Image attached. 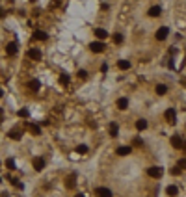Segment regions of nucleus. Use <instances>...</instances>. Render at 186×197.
Here are the masks:
<instances>
[{
    "label": "nucleus",
    "mask_w": 186,
    "mask_h": 197,
    "mask_svg": "<svg viewBox=\"0 0 186 197\" xmlns=\"http://www.w3.org/2000/svg\"><path fill=\"white\" fill-rule=\"evenodd\" d=\"M95 195H97V197H114L112 190H110V188H104V186H99L97 190H95Z\"/></svg>",
    "instance_id": "nucleus-1"
},
{
    "label": "nucleus",
    "mask_w": 186,
    "mask_h": 197,
    "mask_svg": "<svg viewBox=\"0 0 186 197\" xmlns=\"http://www.w3.org/2000/svg\"><path fill=\"white\" fill-rule=\"evenodd\" d=\"M168 36H169V28L168 26H162V28L156 30V41H164Z\"/></svg>",
    "instance_id": "nucleus-2"
},
{
    "label": "nucleus",
    "mask_w": 186,
    "mask_h": 197,
    "mask_svg": "<svg viewBox=\"0 0 186 197\" xmlns=\"http://www.w3.org/2000/svg\"><path fill=\"white\" fill-rule=\"evenodd\" d=\"M162 167H149V169H147V175H149V177H153V179H160L162 177Z\"/></svg>",
    "instance_id": "nucleus-3"
},
{
    "label": "nucleus",
    "mask_w": 186,
    "mask_h": 197,
    "mask_svg": "<svg viewBox=\"0 0 186 197\" xmlns=\"http://www.w3.org/2000/svg\"><path fill=\"white\" fill-rule=\"evenodd\" d=\"M89 48H91V52H97V54H99V52L104 50L106 47H104V43H102V41H93V43L89 45Z\"/></svg>",
    "instance_id": "nucleus-4"
},
{
    "label": "nucleus",
    "mask_w": 186,
    "mask_h": 197,
    "mask_svg": "<svg viewBox=\"0 0 186 197\" xmlns=\"http://www.w3.org/2000/svg\"><path fill=\"white\" fill-rule=\"evenodd\" d=\"M171 145H173L175 149H184V139L181 136H173L171 138Z\"/></svg>",
    "instance_id": "nucleus-5"
},
{
    "label": "nucleus",
    "mask_w": 186,
    "mask_h": 197,
    "mask_svg": "<svg viewBox=\"0 0 186 197\" xmlns=\"http://www.w3.org/2000/svg\"><path fill=\"white\" fill-rule=\"evenodd\" d=\"M32 164H34V169L36 171H43L45 169V160L43 158H34Z\"/></svg>",
    "instance_id": "nucleus-6"
},
{
    "label": "nucleus",
    "mask_w": 186,
    "mask_h": 197,
    "mask_svg": "<svg viewBox=\"0 0 186 197\" xmlns=\"http://www.w3.org/2000/svg\"><path fill=\"white\" fill-rule=\"evenodd\" d=\"M164 115H166V121H168V123L175 125V121H177V119H175V117H177L175 110H171V108H169V110H166V114H164Z\"/></svg>",
    "instance_id": "nucleus-7"
},
{
    "label": "nucleus",
    "mask_w": 186,
    "mask_h": 197,
    "mask_svg": "<svg viewBox=\"0 0 186 197\" xmlns=\"http://www.w3.org/2000/svg\"><path fill=\"white\" fill-rule=\"evenodd\" d=\"M119 154V156H127V154H130L132 152V147L130 145H123V147H117V151H115Z\"/></svg>",
    "instance_id": "nucleus-8"
},
{
    "label": "nucleus",
    "mask_w": 186,
    "mask_h": 197,
    "mask_svg": "<svg viewBox=\"0 0 186 197\" xmlns=\"http://www.w3.org/2000/svg\"><path fill=\"white\" fill-rule=\"evenodd\" d=\"M32 37L37 39V41H47V39H49V36H47L45 32H41V30H36V32L32 34Z\"/></svg>",
    "instance_id": "nucleus-9"
},
{
    "label": "nucleus",
    "mask_w": 186,
    "mask_h": 197,
    "mask_svg": "<svg viewBox=\"0 0 186 197\" xmlns=\"http://www.w3.org/2000/svg\"><path fill=\"white\" fill-rule=\"evenodd\" d=\"M28 58L30 60H41V50H37V48H30V50H28Z\"/></svg>",
    "instance_id": "nucleus-10"
},
{
    "label": "nucleus",
    "mask_w": 186,
    "mask_h": 197,
    "mask_svg": "<svg viewBox=\"0 0 186 197\" xmlns=\"http://www.w3.org/2000/svg\"><path fill=\"white\" fill-rule=\"evenodd\" d=\"M6 54H8V56H15L17 54V43H9L8 47H6Z\"/></svg>",
    "instance_id": "nucleus-11"
},
{
    "label": "nucleus",
    "mask_w": 186,
    "mask_h": 197,
    "mask_svg": "<svg viewBox=\"0 0 186 197\" xmlns=\"http://www.w3.org/2000/svg\"><path fill=\"white\" fill-rule=\"evenodd\" d=\"M117 108H119V110H127V108H128V99H125V97L117 99Z\"/></svg>",
    "instance_id": "nucleus-12"
},
{
    "label": "nucleus",
    "mask_w": 186,
    "mask_h": 197,
    "mask_svg": "<svg viewBox=\"0 0 186 197\" xmlns=\"http://www.w3.org/2000/svg\"><path fill=\"white\" fill-rule=\"evenodd\" d=\"M117 67L121 69V71H128V69H130V61L128 60H119L117 61Z\"/></svg>",
    "instance_id": "nucleus-13"
},
{
    "label": "nucleus",
    "mask_w": 186,
    "mask_h": 197,
    "mask_svg": "<svg viewBox=\"0 0 186 197\" xmlns=\"http://www.w3.org/2000/svg\"><path fill=\"white\" fill-rule=\"evenodd\" d=\"M160 11H162V9L158 8V6H153V8L147 11V15H149V17H160Z\"/></svg>",
    "instance_id": "nucleus-14"
},
{
    "label": "nucleus",
    "mask_w": 186,
    "mask_h": 197,
    "mask_svg": "<svg viewBox=\"0 0 186 197\" xmlns=\"http://www.w3.org/2000/svg\"><path fill=\"white\" fill-rule=\"evenodd\" d=\"M65 186H67L69 190H73L74 186H77V180H74V175H71V177H67V180H65Z\"/></svg>",
    "instance_id": "nucleus-15"
},
{
    "label": "nucleus",
    "mask_w": 186,
    "mask_h": 197,
    "mask_svg": "<svg viewBox=\"0 0 186 197\" xmlns=\"http://www.w3.org/2000/svg\"><path fill=\"white\" fill-rule=\"evenodd\" d=\"M166 193H168L169 197H175V195L179 193V188H177V186H168V188H166Z\"/></svg>",
    "instance_id": "nucleus-16"
},
{
    "label": "nucleus",
    "mask_w": 186,
    "mask_h": 197,
    "mask_svg": "<svg viewBox=\"0 0 186 197\" xmlns=\"http://www.w3.org/2000/svg\"><path fill=\"white\" fill-rule=\"evenodd\" d=\"M95 36H97L99 39H106L108 37V32L102 30V28H97V30H95Z\"/></svg>",
    "instance_id": "nucleus-17"
},
{
    "label": "nucleus",
    "mask_w": 186,
    "mask_h": 197,
    "mask_svg": "<svg viewBox=\"0 0 186 197\" xmlns=\"http://www.w3.org/2000/svg\"><path fill=\"white\" fill-rule=\"evenodd\" d=\"M136 128L138 130H145L147 128V121H145V119H138V121H136Z\"/></svg>",
    "instance_id": "nucleus-18"
},
{
    "label": "nucleus",
    "mask_w": 186,
    "mask_h": 197,
    "mask_svg": "<svg viewBox=\"0 0 186 197\" xmlns=\"http://www.w3.org/2000/svg\"><path fill=\"white\" fill-rule=\"evenodd\" d=\"M117 132H119V126H117V123H112V125H110V136H112V138H115V136H117Z\"/></svg>",
    "instance_id": "nucleus-19"
},
{
    "label": "nucleus",
    "mask_w": 186,
    "mask_h": 197,
    "mask_svg": "<svg viewBox=\"0 0 186 197\" xmlns=\"http://www.w3.org/2000/svg\"><path fill=\"white\" fill-rule=\"evenodd\" d=\"M28 130L32 132L34 136H39V134H41V128H39L37 125H28Z\"/></svg>",
    "instance_id": "nucleus-20"
},
{
    "label": "nucleus",
    "mask_w": 186,
    "mask_h": 197,
    "mask_svg": "<svg viewBox=\"0 0 186 197\" xmlns=\"http://www.w3.org/2000/svg\"><path fill=\"white\" fill-rule=\"evenodd\" d=\"M155 91H156V93H158V95H166V91H168V88H166V86H164V84H158V86L155 88Z\"/></svg>",
    "instance_id": "nucleus-21"
},
{
    "label": "nucleus",
    "mask_w": 186,
    "mask_h": 197,
    "mask_svg": "<svg viewBox=\"0 0 186 197\" xmlns=\"http://www.w3.org/2000/svg\"><path fill=\"white\" fill-rule=\"evenodd\" d=\"M39 86H41V84H39V80H36V78L28 82V88H30V89H34V91H36V89H39Z\"/></svg>",
    "instance_id": "nucleus-22"
},
{
    "label": "nucleus",
    "mask_w": 186,
    "mask_h": 197,
    "mask_svg": "<svg viewBox=\"0 0 186 197\" xmlns=\"http://www.w3.org/2000/svg\"><path fill=\"white\" fill-rule=\"evenodd\" d=\"M114 43L115 45H121L123 43V36H121V34H114Z\"/></svg>",
    "instance_id": "nucleus-23"
},
{
    "label": "nucleus",
    "mask_w": 186,
    "mask_h": 197,
    "mask_svg": "<svg viewBox=\"0 0 186 197\" xmlns=\"http://www.w3.org/2000/svg\"><path fill=\"white\" fill-rule=\"evenodd\" d=\"M6 166H8V169H15V160L8 158V160H6Z\"/></svg>",
    "instance_id": "nucleus-24"
},
{
    "label": "nucleus",
    "mask_w": 186,
    "mask_h": 197,
    "mask_svg": "<svg viewBox=\"0 0 186 197\" xmlns=\"http://www.w3.org/2000/svg\"><path fill=\"white\" fill-rule=\"evenodd\" d=\"M60 84H61V86H67V84H69V76L67 74H61L60 76Z\"/></svg>",
    "instance_id": "nucleus-25"
},
{
    "label": "nucleus",
    "mask_w": 186,
    "mask_h": 197,
    "mask_svg": "<svg viewBox=\"0 0 186 197\" xmlns=\"http://www.w3.org/2000/svg\"><path fill=\"white\" fill-rule=\"evenodd\" d=\"M77 152H78V154H86V152H88V147H86V145H78V147H77Z\"/></svg>",
    "instance_id": "nucleus-26"
},
{
    "label": "nucleus",
    "mask_w": 186,
    "mask_h": 197,
    "mask_svg": "<svg viewBox=\"0 0 186 197\" xmlns=\"http://www.w3.org/2000/svg\"><path fill=\"white\" fill-rule=\"evenodd\" d=\"M9 138H11V139H20L19 130H11V132H9Z\"/></svg>",
    "instance_id": "nucleus-27"
},
{
    "label": "nucleus",
    "mask_w": 186,
    "mask_h": 197,
    "mask_svg": "<svg viewBox=\"0 0 186 197\" xmlns=\"http://www.w3.org/2000/svg\"><path fill=\"white\" fill-rule=\"evenodd\" d=\"M17 114H19V117H28V110H26V108H20Z\"/></svg>",
    "instance_id": "nucleus-28"
},
{
    "label": "nucleus",
    "mask_w": 186,
    "mask_h": 197,
    "mask_svg": "<svg viewBox=\"0 0 186 197\" xmlns=\"http://www.w3.org/2000/svg\"><path fill=\"white\" fill-rule=\"evenodd\" d=\"M78 76H80L82 80H84V78H88V71H84V69H80V71H78Z\"/></svg>",
    "instance_id": "nucleus-29"
},
{
    "label": "nucleus",
    "mask_w": 186,
    "mask_h": 197,
    "mask_svg": "<svg viewBox=\"0 0 186 197\" xmlns=\"http://www.w3.org/2000/svg\"><path fill=\"white\" fill-rule=\"evenodd\" d=\"M181 171H182V169H181V167H179V166H177V167H171V173H173V175H179Z\"/></svg>",
    "instance_id": "nucleus-30"
},
{
    "label": "nucleus",
    "mask_w": 186,
    "mask_h": 197,
    "mask_svg": "<svg viewBox=\"0 0 186 197\" xmlns=\"http://www.w3.org/2000/svg\"><path fill=\"white\" fill-rule=\"evenodd\" d=\"M179 167H181V169H186V160H184V158L179 160Z\"/></svg>",
    "instance_id": "nucleus-31"
},
{
    "label": "nucleus",
    "mask_w": 186,
    "mask_h": 197,
    "mask_svg": "<svg viewBox=\"0 0 186 197\" xmlns=\"http://www.w3.org/2000/svg\"><path fill=\"white\" fill-rule=\"evenodd\" d=\"M134 145H136V147H140V145H143V142H142L140 138H136V139H134Z\"/></svg>",
    "instance_id": "nucleus-32"
},
{
    "label": "nucleus",
    "mask_w": 186,
    "mask_h": 197,
    "mask_svg": "<svg viewBox=\"0 0 186 197\" xmlns=\"http://www.w3.org/2000/svg\"><path fill=\"white\" fill-rule=\"evenodd\" d=\"M4 15H6V11H4V9H0V19H4Z\"/></svg>",
    "instance_id": "nucleus-33"
},
{
    "label": "nucleus",
    "mask_w": 186,
    "mask_h": 197,
    "mask_svg": "<svg viewBox=\"0 0 186 197\" xmlns=\"http://www.w3.org/2000/svg\"><path fill=\"white\" fill-rule=\"evenodd\" d=\"M2 197H9V193H2Z\"/></svg>",
    "instance_id": "nucleus-34"
},
{
    "label": "nucleus",
    "mask_w": 186,
    "mask_h": 197,
    "mask_svg": "<svg viewBox=\"0 0 186 197\" xmlns=\"http://www.w3.org/2000/svg\"><path fill=\"white\" fill-rule=\"evenodd\" d=\"M74 197H84V195H82V193H77V195H74Z\"/></svg>",
    "instance_id": "nucleus-35"
},
{
    "label": "nucleus",
    "mask_w": 186,
    "mask_h": 197,
    "mask_svg": "<svg viewBox=\"0 0 186 197\" xmlns=\"http://www.w3.org/2000/svg\"><path fill=\"white\" fill-rule=\"evenodd\" d=\"M2 95H4V91H2V89H0V99H2Z\"/></svg>",
    "instance_id": "nucleus-36"
},
{
    "label": "nucleus",
    "mask_w": 186,
    "mask_h": 197,
    "mask_svg": "<svg viewBox=\"0 0 186 197\" xmlns=\"http://www.w3.org/2000/svg\"><path fill=\"white\" fill-rule=\"evenodd\" d=\"M30 2H37V0H30Z\"/></svg>",
    "instance_id": "nucleus-37"
},
{
    "label": "nucleus",
    "mask_w": 186,
    "mask_h": 197,
    "mask_svg": "<svg viewBox=\"0 0 186 197\" xmlns=\"http://www.w3.org/2000/svg\"><path fill=\"white\" fill-rule=\"evenodd\" d=\"M0 114H2V110H0Z\"/></svg>",
    "instance_id": "nucleus-38"
}]
</instances>
